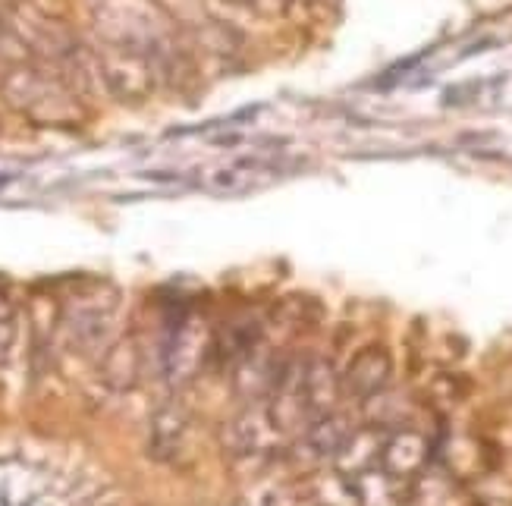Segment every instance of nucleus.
Here are the masks:
<instances>
[{
  "mask_svg": "<svg viewBox=\"0 0 512 506\" xmlns=\"http://www.w3.org/2000/svg\"><path fill=\"white\" fill-rule=\"evenodd\" d=\"M390 374H393V362L387 356V349L381 346L362 349L346 371V390L355 396H374L377 390L387 387Z\"/></svg>",
  "mask_w": 512,
  "mask_h": 506,
  "instance_id": "f257e3e1",
  "label": "nucleus"
},
{
  "mask_svg": "<svg viewBox=\"0 0 512 506\" xmlns=\"http://www.w3.org/2000/svg\"><path fill=\"white\" fill-rule=\"evenodd\" d=\"M277 170L271 161H258V158H246V161H233L230 167L214 173V189L224 192H236V189H249L255 183L271 180Z\"/></svg>",
  "mask_w": 512,
  "mask_h": 506,
  "instance_id": "f03ea898",
  "label": "nucleus"
},
{
  "mask_svg": "<svg viewBox=\"0 0 512 506\" xmlns=\"http://www.w3.org/2000/svg\"><path fill=\"white\" fill-rule=\"evenodd\" d=\"M421 462H425V444H421V437H415V434L396 437L393 444H390V450H387V466L396 475L415 472Z\"/></svg>",
  "mask_w": 512,
  "mask_h": 506,
  "instance_id": "7ed1b4c3",
  "label": "nucleus"
}]
</instances>
